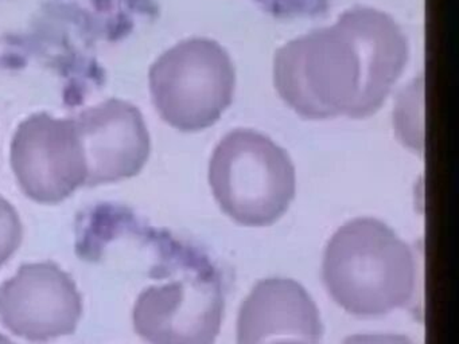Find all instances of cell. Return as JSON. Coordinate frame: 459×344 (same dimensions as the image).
Segmentation results:
<instances>
[{
	"label": "cell",
	"mask_w": 459,
	"mask_h": 344,
	"mask_svg": "<svg viewBox=\"0 0 459 344\" xmlns=\"http://www.w3.org/2000/svg\"><path fill=\"white\" fill-rule=\"evenodd\" d=\"M408 53L407 38L392 16L359 5L332 26L281 46L273 59V83L306 120L368 118L402 77Z\"/></svg>",
	"instance_id": "6da1fadb"
},
{
	"label": "cell",
	"mask_w": 459,
	"mask_h": 344,
	"mask_svg": "<svg viewBox=\"0 0 459 344\" xmlns=\"http://www.w3.org/2000/svg\"><path fill=\"white\" fill-rule=\"evenodd\" d=\"M322 277L343 311L357 317L384 316L412 300L415 257L388 225L376 218H356L327 242Z\"/></svg>",
	"instance_id": "7a4b0ae2"
},
{
	"label": "cell",
	"mask_w": 459,
	"mask_h": 344,
	"mask_svg": "<svg viewBox=\"0 0 459 344\" xmlns=\"http://www.w3.org/2000/svg\"><path fill=\"white\" fill-rule=\"evenodd\" d=\"M208 177L220 209L247 228H265L281 219L297 191L289 153L252 129H235L222 137Z\"/></svg>",
	"instance_id": "3957f363"
},
{
	"label": "cell",
	"mask_w": 459,
	"mask_h": 344,
	"mask_svg": "<svg viewBox=\"0 0 459 344\" xmlns=\"http://www.w3.org/2000/svg\"><path fill=\"white\" fill-rule=\"evenodd\" d=\"M149 82L152 104L166 124L200 132L214 125L232 104L235 64L217 40L189 38L152 64Z\"/></svg>",
	"instance_id": "277c9868"
},
{
	"label": "cell",
	"mask_w": 459,
	"mask_h": 344,
	"mask_svg": "<svg viewBox=\"0 0 459 344\" xmlns=\"http://www.w3.org/2000/svg\"><path fill=\"white\" fill-rule=\"evenodd\" d=\"M224 289L213 262L189 246L181 277L136 298L134 328L150 344H214L224 317Z\"/></svg>",
	"instance_id": "5b68a950"
},
{
	"label": "cell",
	"mask_w": 459,
	"mask_h": 344,
	"mask_svg": "<svg viewBox=\"0 0 459 344\" xmlns=\"http://www.w3.org/2000/svg\"><path fill=\"white\" fill-rule=\"evenodd\" d=\"M10 159L21 190L39 203H60L87 185V159L74 117L31 115L15 131Z\"/></svg>",
	"instance_id": "8992f818"
},
{
	"label": "cell",
	"mask_w": 459,
	"mask_h": 344,
	"mask_svg": "<svg viewBox=\"0 0 459 344\" xmlns=\"http://www.w3.org/2000/svg\"><path fill=\"white\" fill-rule=\"evenodd\" d=\"M82 297L71 274L57 263H26L0 287V320L33 343H47L76 331Z\"/></svg>",
	"instance_id": "52a82bcc"
},
{
	"label": "cell",
	"mask_w": 459,
	"mask_h": 344,
	"mask_svg": "<svg viewBox=\"0 0 459 344\" xmlns=\"http://www.w3.org/2000/svg\"><path fill=\"white\" fill-rule=\"evenodd\" d=\"M74 118L87 159L85 187L136 176L146 166L152 139L135 105L125 99H106Z\"/></svg>",
	"instance_id": "ba28073f"
},
{
	"label": "cell",
	"mask_w": 459,
	"mask_h": 344,
	"mask_svg": "<svg viewBox=\"0 0 459 344\" xmlns=\"http://www.w3.org/2000/svg\"><path fill=\"white\" fill-rule=\"evenodd\" d=\"M322 333L316 301L291 279L260 280L238 311V344H267L279 339L319 344Z\"/></svg>",
	"instance_id": "9c48e42d"
},
{
	"label": "cell",
	"mask_w": 459,
	"mask_h": 344,
	"mask_svg": "<svg viewBox=\"0 0 459 344\" xmlns=\"http://www.w3.org/2000/svg\"><path fill=\"white\" fill-rule=\"evenodd\" d=\"M278 19L314 18L327 13L333 0H254Z\"/></svg>",
	"instance_id": "30bf717a"
},
{
	"label": "cell",
	"mask_w": 459,
	"mask_h": 344,
	"mask_svg": "<svg viewBox=\"0 0 459 344\" xmlns=\"http://www.w3.org/2000/svg\"><path fill=\"white\" fill-rule=\"evenodd\" d=\"M23 226L15 207L0 196V268L22 244Z\"/></svg>",
	"instance_id": "8fae6325"
},
{
	"label": "cell",
	"mask_w": 459,
	"mask_h": 344,
	"mask_svg": "<svg viewBox=\"0 0 459 344\" xmlns=\"http://www.w3.org/2000/svg\"><path fill=\"white\" fill-rule=\"evenodd\" d=\"M342 344H415L408 336L399 333H359L343 340Z\"/></svg>",
	"instance_id": "7c38bea8"
},
{
	"label": "cell",
	"mask_w": 459,
	"mask_h": 344,
	"mask_svg": "<svg viewBox=\"0 0 459 344\" xmlns=\"http://www.w3.org/2000/svg\"><path fill=\"white\" fill-rule=\"evenodd\" d=\"M267 344H308L306 341L297 340V339H279V340L270 341Z\"/></svg>",
	"instance_id": "4fadbf2b"
},
{
	"label": "cell",
	"mask_w": 459,
	"mask_h": 344,
	"mask_svg": "<svg viewBox=\"0 0 459 344\" xmlns=\"http://www.w3.org/2000/svg\"><path fill=\"white\" fill-rule=\"evenodd\" d=\"M0 344H15V343H13V341L10 340V339H7L6 336L2 335V333H0Z\"/></svg>",
	"instance_id": "5bb4252c"
}]
</instances>
